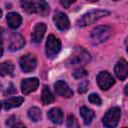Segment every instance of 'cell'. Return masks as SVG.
<instances>
[{
	"label": "cell",
	"mask_w": 128,
	"mask_h": 128,
	"mask_svg": "<svg viewBox=\"0 0 128 128\" xmlns=\"http://www.w3.org/2000/svg\"><path fill=\"white\" fill-rule=\"evenodd\" d=\"M38 85H39L38 78H36V77L27 78V79H24L21 82V90H22L23 94L27 95V94L35 91L38 88Z\"/></svg>",
	"instance_id": "obj_11"
},
{
	"label": "cell",
	"mask_w": 128,
	"mask_h": 128,
	"mask_svg": "<svg viewBox=\"0 0 128 128\" xmlns=\"http://www.w3.org/2000/svg\"><path fill=\"white\" fill-rule=\"evenodd\" d=\"M121 110L119 107H112L110 108L104 115L102 122L106 128H115L120 120Z\"/></svg>",
	"instance_id": "obj_5"
},
{
	"label": "cell",
	"mask_w": 128,
	"mask_h": 128,
	"mask_svg": "<svg viewBox=\"0 0 128 128\" xmlns=\"http://www.w3.org/2000/svg\"><path fill=\"white\" fill-rule=\"evenodd\" d=\"M55 92L58 95L65 97V98H69L73 95V90L63 80H59L55 83Z\"/></svg>",
	"instance_id": "obj_13"
},
{
	"label": "cell",
	"mask_w": 128,
	"mask_h": 128,
	"mask_svg": "<svg viewBox=\"0 0 128 128\" xmlns=\"http://www.w3.org/2000/svg\"><path fill=\"white\" fill-rule=\"evenodd\" d=\"M109 15V11L107 10H102V9H95V10H91L87 13H85L84 15H82L78 21H77V25L78 26H88L94 22H96L98 19L105 17Z\"/></svg>",
	"instance_id": "obj_3"
},
{
	"label": "cell",
	"mask_w": 128,
	"mask_h": 128,
	"mask_svg": "<svg viewBox=\"0 0 128 128\" xmlns=\"http://www.w3.org/2000/svg\"><path fill=\"white\" fill-rule=\"evenodd\" d=\"M111 35V28L110 26L107 25H102V26H97L94 28L90 34V40L92 44L98 45L103 42H105Z\"/></svg>",
	"instance_id": "obj_4"
},
{
	"label": "cell",
	"mask_w": 128,
	"mask_h": 128,
	"mask_svg": "<svg viewBox=\"0 0 128 128\" xmlns=\"http://www.w3.org/2000/svg\"><path fill=\"white\" fill-rule=\"evenodd\" d=\"M28 117L34 121V122H38L39 120H41V117H42V113L40 111L39 108L37 107H31L29 110H28Z\"/></svg>",
	"instance_id": "obj_21"
},
{
	"label": "cell",
	"mask_w": 128,
	"mask_h": 128,
	"mask_svg": "<svg viewBox=\"0 0 128 128\" xmlns=\"http://www.w3.org/2000/svg\"><path fill=\"white\" fill-rule=\"evenodd\" d=\"M41 101L44 105H48V104H50L54 101V96H53L52 92L50 91V89L47 85L43 86L42 93H41Z\"/></svg>",
	"instance_id": "obj_19"
},
{
	"label": "cell",
	"mask_w": 128,
	"mask_h": 128,
	"mask_svg": "<svg viewBox=\"0 0 128 128\" xmlns=\"http://www.w3.org/2000/svg\"><path fill=\"white\" fill-rule=\"evenodd\" d=\"M123 128H126V127H123Z\"/></svg>",
	"instance_id": "obj_33"
},
{
	"label": "cell",
	"mask_w": 128,
	"mask_h": 128,
	"mask_svg": "<svg viewBox=\"0 0 128 128\" xmlns=\"http://www.w3.org/2000/svg\"><path fill=\"white\" fill-rule=\"evenodd\" d=\"M6 125L9 127V128H26L25 125L23 123H21L20 121H18L17 117L12 115L10 116L7 120H6Z\"/></svg>",
	"instance_id": "obj_22"
},
{
	"label": "cell",
	"mask_w": 128,
	"mask_h": 128,
	"mask_svg": "<svg viewBox=\"0 0 128 128\" xmlns=\"http://www.w3.org/2000/svg\"><path fill=\"white\" fill-rule=\"evenodd\" d=\"M20 4L28 13H37L42 16L49 13V5L45 1H22Z\"/></svg>",
	"instance_id": "obj_1"
},
{
	"label": "cell",
	"mask_w": 128,
	"mask_h": 128,
	"mask_svg": "<svg viewBox=\"0 0 128 128\" xmlns=\"http://www.w3.org/2000/svg\"><path fill=\"white\" fill-rule=\"evenodd\" d=\"M91 60V56L87 50L81 46H75L71 56L67 60L68 65H81L86 64Z\"/></svg>",
	"instance_id": "obj_2"
},
{
	"label": "cell",
	"mask_w": 128,
	"mask_h": 128,
	"mask_svg": "<svg viewBox=\"0 0 128 128\" xmlns=\"http://www.w3.org/2000/svg\"><path fill=\"white\" fill-rule=\"evenodd\" d=\"M23 102H24V98L23 97H21V96H14V97H10V98L5 99L2 102V105H3L5 110H9L11 108L19 107Z\"/></svg>",
	"instance_id": "obj_15"
},
{
	"label": "cell",
	"mask_w": 128,
	"mask_h": 128,
	"mask_svg": "<svg viewBox=\"0 0 128 128\" xmlns=\"http://www.w3.org/2000/svg\"><path fill=\"white\" fill-rule=\"evenodd\" d=\"M97 83L101 89L107 90L115 83V80L110 73L106 71H102L97 75Z\"/></svg>",
	"instance_id": "obj_8"
},
{
	"label": "cell",
	"mask_w": 128,
	"mask_h": 128,
	"mask_svg": "<svg viewBox=\"0 0 128 128\" xmlns=\"http://www.w3.org/2000/svg\"><path fill=\"white\" fill-rule=\"evenodd\" d=\"M53 21L55 23V26L59 30L65 31V30H68L69 27H70V22H69V19H68L67 15L65 13L61 12V11L55 12L54 17H53Z\"/></svg>",
	"instance_id": "obj_9"
},
{
	"label": "cell",
	"mask_w": 128,
	"mask_h": 128,
	"mask_svg": "<svg viewBox=\"0 0 128 128\" xmlns=\"http://www.w3.org/2000/svg\"><path fill=\"white\" fill-rule=\"evenodd\" d=\"M80 114H81V117H82V119L86 125H89L95 117L94 111L89 109L88 107H85V106L80 108Z\"/></svg>",
	"instance_id": "obj_18"
},
{
	"label": "cell",
	"mask_w": 128,
	"mask_h": 128,
	"mask_svg": "<svg viewBox=\"0 0 128 128\" xmlns=\"http://www.w3.org/2000/svg\"><path fill=\"white\" fill-rule=\"evenodd\" d=\"M14 72V64L11 61H5L0 63V76L13 75Z\"/></svg>",
	"instance_id": "obj_20"
},
{
	"label": "cell",
	"mask_w": 128,
	"mask_h": 128,
	"mask_svg": "<svg viewBox=\"0 0 128 128\" xmlns=\"http://www.w3.org/2000/svg\"><path fill=\"white\" fill-rule=\"evenodd\" d=\"M60 3H61V5L64 6L65 8H68V7L73 3V1H60Z\"/></svg>",
	"instance_id": "obj_29"
},
{
	"label": "cell",
	"mask_w": 128,
	"mask_h": 128,
	"mask_svg": "<svg viewBox=\"0 0 128 128\" xmlns=\"http://www.w3.org/2000/svg\"><path fill=\"white\" fill-rule=\"evenodd\" d=\"M114 72H115V75L117 76L118 79H120L122 81L125 80L128 76V64H127V62L124 59H120L115 65Z\"/></svg>",
	"instance_id": "obj_12"
},
{
	"label": "cell",
	"mask_w": 128,
	"mask_h": 128,
	"mask_svg": "<svg viewBox=\"0 0 128 128\" xmlns=\"http://www.w3.org/2000/svg\"><path fill=\"white\" fill-rule=\"evenodd\" d=\"M25 44L24 38L16 32H13L10 37H9V42H8V48L10 51H16L21 49Z\"/></svg>",
	"instance_id": "obj_10"
},
{
	"label": "cell",
	"mask_w": 128,
	"mask_h": 128,
	"mask_svg": "<svg viewBox=\"0 0 128 128\" xmlns=\"http://www.w3.org/2000/svg\"><path fill=\"white\" fill-rule=\"evenodd\" d=\"M2 89H3V87H2V84H1V83H0V91H1V90H2Z\"/></svg>",
	"instance_id": "obj_30"
},
{
	"label": "cell",
	"mask_w": 128,
	"mask_h": 128,
	"mask_svg": "<svg viewBox=\"0 0 128 128\" xmlns=\"http://www.w3.org/2000/svg\"><path fill=\"white\" fill-rule=\"evenodd\" d=\"M67 127L68 128H80L78 120L74 115H69L67 117Z\"/></svg>",
	"instance_id": "obj_23"
},
{
	"label": "cell",
	"mask_w": 128,
	"mask_h": 128,
	"mask_svg": "<svg viewBox=\"0 0 128 128\" xmlns=\"http://www.w3.org/2000/svg\"><path fill=\"white\" fill-rule=\"evenodd\" d=\"M46 32V25L44 23H38L35 25V27L33 28L32 34H31V38L32 41L34 43H40L44 34Z\"/></svg>",
	"instance_id": "obj_14"
},
{
	"label": "cell",
	"mask_w": 128,
	"mask_h": 128,
	"mask_svg": "<svg viewBox=\"0 0 128 128\" xmlns=\"http://www.w3.org/2000/svg\"><path fill=\"white\" fill-rule=\"evenodd\" d=\"M3 29L0 28V57L3 55Z\"/></svg>",
	"instance_id": "obj_28"
},
{
	"label": "cell",
	"mask_w": 128,
	"mask_h": 128,
	"mask_svg": "<svg viewBox=\"0 0 128 128\" xmlns=\"http://www.w3.org/2000/svg\"><path fill=\"white\" fill-rule=\"evenodd\" d=\"M60 50H61L60 40L52 34L49 35L47 40H46V45H45V52H46L47 57L50 59L54 58L59 53Z\"/></svg>",
	"instance_id": "obj_6"
},
{
	"label": "cell",
	"mask_w": 128,
	"mask_h": 128,
	"mask_svg": "<svg viewBox=\"0 0 128 128\" xmlns=\"http://www.w3.org/2000/svg\"><path fill=\"white\" fill-rule=\"evenodd\" d=\"M1 105H2V104H1V102H0V109H1Z\"/></svg>",
	"instance_id": "obj_32"
},
{
	"label": "cell",
	"mask_w": 128,
	"mask_h": 128,
	"mask_svg": "<svg viewBox=\"0 0 128 128\" xmlns=\"http://www.w3.org/2000/svg\"><path fill=\"white\" fill-rule=\"evenodd\" d=\"M6 19H7V23L9 25V27L12 28V29L18 28L20 26L21 22H22L21 16L18 13H16V12H10V13H8Z\"/></svg>",
	"instance_id": "obj_17"
},
{
	"label": "cell",
	"mask_w": 128,
	"mask_h": 128,
	"mask_svg": "<svg viewBox=\"0 0 128 128\" xmlns=\"http://www.w3.org/2000/svg\"><path fill=\"white\" fill-rule=\"evenodd\" d=\"M47 116L54 124H61L63 122V112L58 107L51 108L47 112Z\"/></svg>",
	"instance_id": "obj_16"
},
{
	"label": "cell",
	"mask_w": 128,
	"mask_h": 128,
	"mask_svg": "<svg viewBox=\"0 0 128 128\" xmlns=\"http://www.w3.org/2000/svg\"><path fill=\"white\" fill-rule=\"evenodd\" d=\"M19 64L23 72L29 73V72H32L36 68L37 59L33 54H26L20 58Z\"/></svg>",
	"instance_id": "obj_7"
},
{
	"label": "cell",
	"mask_w": 128,
	"mask_h": 128,
	"mask_svg": "<svg viewBox=\"0 0 128 128\" xmlns=\"http://www.w3.org/2000/svg\"><path fill=\"white\" fill-rule=\"evenodd\" d=\"M88 86H89V82H88L87 80L81 81V82L79 83V85H78V92H79L80 94L85 93V92L88 90Z\"/></svg>",
	"instance_id": "obj_26"
},
{
	"label": "cell",
	"mask_w": 128,
	"mask_h": 128,
	"mask_svg": "<svg viewBox=\"0 0 128 128\" xmlns=\"http://www.w3.org/2000/svg\"><path fill=\"white\" fill-rule=\"evenodd\" d=\"M1 17H2V11L0 10V18H1Z\"/></svg>",
	"instance_id": "obj_31"
},
{
	"label": "cell",
	"mask_w": 128,
	"mask_h": 128,
	"mask_svg": "<svg viewBox=\"0 0 128 128\" xmlns=\"http://www.w3.org/2000/svg\"><path fill=\"white\" fill-rule=\"evenodd\" d=\"M87 74H88V72L82 67H79V68H77L73 71V77L76 78V79H81V78L85 77Z\"/></svg>",
	"instance_id": "obj_24"
},
{
	"label": "cell",
	"mask_w": 128,
	"mask_h": 128,
	"mask_svg": "<svg viewBox=\"0 0 128 128\" xmlns=\"http://www.w3.org/2000/svg\"><path fill=\"white\" fill-rule=\"evenodd\" d=\"M15 92H16V89H15L14 85L12 83H9V87H7L6 90L4 91V95H11Z\"/></svg>",
	"instance_id": "obj_27"
},
{
	"label": "cell",
	"mask_w": 128,
	"mask_h": 128,
	"mask_svg": "<svg viewBox=\"0 0 128 128\" xmlns=\"http://www.w3.org/2000/svg\"><path fill=\"white\" fill-rule=\"evenodd\" d=\"M88 100H89L90 103H92V104H94V105H101V103H102L101 98H100L99 95L96 94V93L90 94V95L88 96Z\"/></svg>",
	"instance_id": "obj_25"
}]
</instances>
